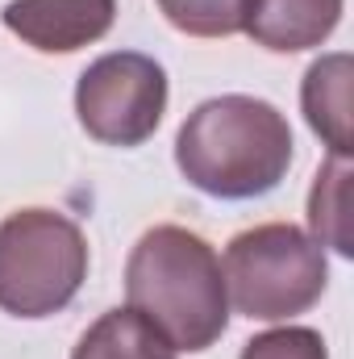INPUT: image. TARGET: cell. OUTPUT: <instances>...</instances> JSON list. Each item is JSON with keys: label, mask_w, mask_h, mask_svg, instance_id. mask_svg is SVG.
<instances>
[{"label": "cell", "mask_w": 354, "mask_h": 359, "mask_svg": "<svg viewBox=\"0 0 354 359\" xmlns=\"http://www.w3.org/2000/svg\"><path fill=\"white\" fill-rule=\"evenodd\" d=\"M88 280V238L55 209H17L0 222V309L50 318Z\"/></svg>", "instance_id": "obj_4"}, {"label": "cell", "mask_w": 354, "mask_h": 359, "mask_svg": "<svg viewBox=\"0 0 354 359\" xmlns=\"http://www.w3.org/2000/svg\"><path fill=\"white\" fill-rule=\"evenodd\" d=\"M225 292L250 322H288L313 309L330 284L325 247L292 222H263L229 238Z\"/></svg>", "instance_id": "obj_3"}, {"label": "cell", "mask_w": 354, "mask_h": 359, "mask_svg": "<svg viewBox=\"0 0 354 359\" xmlns=\"http://www.w3.org/2000/svg\"><path fill=\"white\" fill-rule=\"evenodd\" d=\"M159 8L179 34L192 38L242 34V17H246V0H159Z\"/></svg>", "instance_id": "obj_11"}, {"label": "cell", "mask_w": 354, "mask_h": 359, "mask_svg": "<svg viewBox=\"0 0 354 359\" xmlns=\"http://www.w3.org/2000/svg\"><path fill=\"white\" fill-rule=\"evenodd\" d=\"M125 297L176 351H208L229 326L221 259L183 226H155L134 243Z\"/></svg>", "instance_id": "obj_2"}, {"label": "cell", "mask_w": 354, "mask_h": 359, "mask_svg": "<svg viewBox=\"0 0 354 359\" xmlns=\"http://www.w3.org/2000/svg\"><path fill=\"white\" fill-rule=\"evenodd\" d=\"M342 21V0H246L242 29L275 55L321 46Z\"/></svg>", "instance_id": "obj_7"}, {"label": "cell", "mask_w": 354, "mask_h": 359, "mask_svg": "<svg viewBox=\"0 0 354 359\" xmlns=\"http://www.w3.org/2000/svg\"><path fill=\"white\" fill-rule=\"evenodd\" d=\"M0 21L42 55H71L113 29L117 0H8Z\"/></svg>", "instance_id": "obj_6"}, {"label": "cell", "mask_w": 354, "mask_h": 359, "mask_svg": "<svg viewBox=\"0 0 354 359\" xmlns=\"http://www.w3.org/2000/svg\"><path fill=\"white\" fill-rule=\"evenodd\" d=\"M238 359H330L325 339L309 326H279V330H263L255 334Z\"/></svg>", "instance_id": "obj_12"}, {"label": "cell", "mask_w": 354, "mask_h": 359, "mask_svg": "<svg viewBox=\"0 0 354 359\" xmlns=\"http://www.w3.org/2000/svg\"><path fill=\"white\" fill-rule=\"evenodd\" d=\"M71 359H176V347L138 313V309H108L96 318Z\"/></svg>", "instance_id": "obj_9"}, {"label": "cell", "mask_w": 354, "mask_h": 359, "mask_svg": "<svg viewBox=\"0 0 354 359\" xmlns=\"http://www.w3.org/2000/svg\"><path fill=\"white\" fill-rule=\"evenodd\" d=\"M183 180L221 201H250L279 188L292 168V126L259 96H213L187 113L176 138Z\"/></svg>", "instance_id": "obj_1"}, {"label": "cell", "mask_w": 354, "mask_h": 359, "mask_svg": "<svg viewBox=\"0 0 354 359\" xmlns=\"http://www.w3.org/2000/svg\"><path fill=\"white\" fill-rule=\"evenodd\" d=\"M300 104L330 155L351 159V55H325L304 72Z\"/></svg>", "instance_id": "obj_8"}, {"label": "cell", "mask_w": 354, "mask_h": 359, "mask_svg": "<svg viewBox=\"0 0 354 359\" xmlns=\"http://www.w3.org/2000/svg\"><path fill=\"white\" fill-rule=\"evenodd\" d=\"M309 226L321 247H334L338 255H354L351 243V159L330 155V163L317 172L309 192Z\"/></svg>", "instance_id": "obj_10"}, {"label": "cell", "mask_w": 354, "mask_h": 359, "mask_svg": "<svg viewBox=\"0 0 354 359\" xmlns=\"http://www.w3.org/2000/svg\"><path fill=\"white\" fill-rule=\"evenodd\" d=\"M76 113L104 147H142L167 113V72L150 55H100L76 84Z\"/></svg>", "instance_id": "obj_5"}]
</instances>
